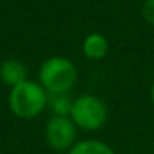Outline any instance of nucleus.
Segmentation results:
<instances>
[{"label":"nucleus","instance_id":"nucleus-1","mask_svg":"<svg viewBox=\"0 0 154 154\" xmlns=\"http://www.w3.org/2000/svg\"><path fill=\"white\" fill-rule=\"evenodd\" d=\"M50 94L38 81L25 80L20 85L10 88L8 108L17 118L33 119L40 116L48 104Z\"/></svg>","mask_w":154,"mask_h":154},{"label":"nucleus","instance_id":"nucleus-2","mask_svg":"<svg viewBox=\"0 0 154 154\" xmlns=\"http://www.w3.org/2000/svg\"><path fill=\"white\" fill-rule=\"evenodd\" d=\"M38 80V83L47 90L48 94H65L76 83L78 70L68 58L51 57L42 63Z\"/></svg>","mask_w":154,"mask_h":154},{"label":"nucleus","instance_id":"nucleus-3","mask_svg":"<svg viewBox=\"0 0 154 154\" xmlns=\"http://www.w3.org/2000/svg\"><path fill=\"white\" fill-rule=\"evenodd\" d=\"M70 118L80 129L98 131L108 121V108L101 98L94 94H81L73 100Z\"/></svg>","mask_w":154,"mask_h":154},{"label":"nucleus","instance_id":"nucleus-4","mask_svg":"<svg viewBox=\"0 0 154 154\" xmlns=\"http://www.w3.org/2000/svg\"><path fill=\"white\" fill-rule=\"evenodd\" d=\"M76 124L70 116L53 114L45 128V139L51 149L70 151L76 143Z\"/></svg>","mask_w":154,"mask_h":154},{"label":"nucleus","instance_id":"nucleus-5","mask_svg":"<svg viewBox=\"0 0 154 154\" xmlns=\"http://www.w3.org/2000/svg\"><path fill=\"white\" fill-rule=\"evenodd\" d=\"M0 78L10 88L17 86L22 81L27 80V68H25V65L22 61L14 60V58L5 60L4 63L0 65Z\"/></svg>","mask_w":154,"mask_h":154},{"label":"nucleus","instance_id":"nucleus-6","mask_svg":"<svg viewBox=\"0 0 154 154\" xmlns=\"http://www.w3.org/2000/svg\"><path fill=\"white\" fill-rule=\"evenodd\" d=\"M109 51V42L101 33H90L83 40V55L90 60H103Z\"/></svg>","mask_w":154,"mask_h":154},{"label":"nucleus","instance_id":"nucleus-7","mask_svg":"<svg viewBox=\"0 0 154 154\" xmlns=\"http://www.w3.org/2000/svg\"><path fill=\"white\" fill-rule=\"evenodd\" d=\"M68 154H114L111 146L98 139L76 141L75 146L68 151Z\"/></svg>","mask_w":154,"mask_h":154},{"label":"nucleus","instance_id":"nucleus-8","mask_svg":"<svg viewBox=\"0 0 154 154\" xmlns=\"http://www.w3.org/2000/svg\"><path fill=\"white\" fill-rule=\"evenodd\" d=\"M48 104L53 109V114H60V116H70L71 111V104L73 101L65 94H50L48 98Z\"/></svg>","mask_w":154,"mask_h":154},{"label":"nucleus","instance_id":"nucleus-9","mask_svg":"<svg viewBox=\"0 0 154 154\" xmlns=\"http://www.w3.org/2000/svg\"><path fill=\"white\" fill-rule=\"evenodd\" d=\"M143 17L149 25H154V0H146V2H144Z\"/></svg>","mask_w":154,"mask_h":154},{"label":"nucleus","instance_id":"nucleus-10","mask_svg":"<svg viewBox=\"0 0 154 154\" xmlns=\"http://www.w3.org/2000/svg\"><path fill=\"white\" fill-rule=\"evenodd\" d=\"M151 101H152V106H154V83L151 86Z\"/></svg>","mask_w":154,"mask_h":154}]
</instances>
